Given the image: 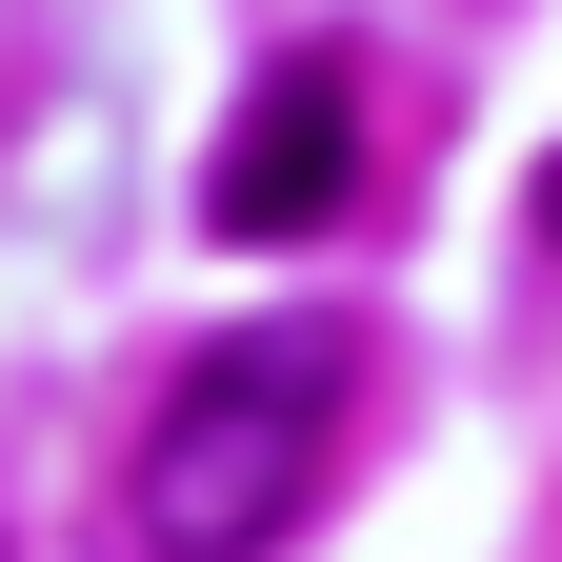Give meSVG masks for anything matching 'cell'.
Returning a JSON list of instances; mask_svg holds the SVG:
<instances>
[{"mask_svg": "<svg viewBox=\"0 0 562 562\" xmlns=\"http://www.w3.org/2000/svg\"><path fill=\"white\" fill-rule=\"evenodd\" d=\"M341 462V341L281 322V341H201L140 422V542L161 562H261L281 522L322 503Z\"/></svg>", "mask_w": 562, "mask_h": 562, "instance_id": "obj_1", "label": "cell"}, {"mask_svg": "<svg viewBox=\"0 0 562 562\" xmlns=\"http://www.w3.org/2000/svg\"><path fill=\"white\" fill-rule=\"evenodd\" d=\"M341 161H362V81H341V60H281V81L222 121L201 222L222 241H302V222H341Z\"/></svg>", "mask_w": 562, "mask_h": 562, "instance_id": "obj_2", "label": "cell"}, {"mask_svg": "<svg viewBox=\"0 0 562 562\" xmlns=\"http://www.w3.org/2000/svg\"><path fill=\"white\" fill-rule=\"evenodd\" d=\"M542 241H562V161H542Z\"/></svg>", "mask_w": 562, "mask_h": 562, "instance_id": "obj_3", "label": "cell"}]
</instances>
